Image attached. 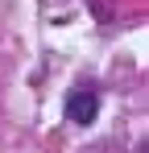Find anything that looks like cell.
<instances>
[{
	"instance_id": "obj_1",
	"label": "cell",
	"mask_w": 149,
	"mask_h": 153,
	"mask_svg": "<svg viewBox=\"0 0 149 153\" xmlns=\"http://www.w3.org/2000/svg\"><path fill=\"white\" fill-rule=\"evenodd\" d=\"M95 116H99V95L95 91H74L71 100H66V120L79 128H87V124H95Z\"/></svg>"
}]
</instances>
